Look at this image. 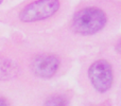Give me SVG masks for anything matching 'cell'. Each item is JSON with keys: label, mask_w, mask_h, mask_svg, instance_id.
Returning a JSON list of instances; mask_svg holds the SVG:
<instances>
[{"label": "cell", "mask_w": 121, "mask_h": 106, "mask_svg": "<svg viewBox=\"0 0 121 106\" xmlns=\"http://www.w3.org/2000/svg\"><path fill=\"white\" fill-rule=\"evenodd\" d=\"M121 27V0H89L72 14L69 30L82 42L104 46Z\"/></svg>", "instance_id": "1"}, {"label": "cell", "mask_w": 121, "mask_h": 106, "mask_svg": "<svg viewBox=\"0 0 121 106\" xmlns=\"http://www.w3.org/2000/svg\"><path fill=\"white\" fill-rule=\"evenodd\" d=\"M82 75L84 85L95 99L99 102L108 100L121 80V60L102 46L85 63Z\"/></svg>", "instance_id": "2"}, {"label": "cell", "mask_w": 121, "mask_h": 106, "mask_svg": "<svg viewBox=\"0 0 121 106\" xmlns=\"http://www.w3.org/2000/svg\"><path fill=\"white\" fill-rule=\"evenodd\" d=\"M62 8V0H36L21 10L19 19L23 22H34L54 16Z\"/></svg>", "instance_id": "3"}, {"label": "cell", "mask_w": 121, "mask_h": 106, "mask_svg": "<svg viewBox=\"0 0 121 106\" xmlns=\"http://www.w3.org/2000/svg\"><path fill=\"white\" fill-rule=\"evenodd\" d=\"M62 66V59L55 54H42L33 58L31 64L32 71L42 79L54 76Z\"/></svg>", "instance_id": "4"}, {"label": "cell", "mask_w": 121, "mask_h": 106, "mask_svg": "<svg viewBox=\"0 0 121 106\" xmlns=\"http://www.w3.org/2000/svg\"><path fill=\"white\" fill-rule=\"evenodd\" d=\"M18 68L16 64L5 57L0 56V81H8L17 75Z\"/></svg>", "instance_id": "5"}, {"label": "cell", "mask_w": 121, "mask_h": 106, "mask_svg": "<svg viewBox=\"0 0 121 106\" xmlns=\"http://www.w3.org/2000/svg\"><path fill=\"white\" fill-rule=\"evenodd\" d=\"M44 106H71V101L65 93L54 94L46 101Z\"/></svg>", "instance_id": "6"}, {"label": "cell", "mask_w": 121, "mask_h": 106, "mask_svg": "<svg viewBox=\"0 0 121 106\" xmlns=\"http://www.w3.org/2000/svg\"><path fill=\"white\" fill-rule=\"evenodd\" d=\"M104 46L107 47V48L121 60V33L116 34L112 39H109L108 42L104 45Z\"/></svg>", "instance_id": "7"}, {"label": "cell", "mask_w": 121, "mask_h": 106, "mask_svg": "<svg viewBox=\"0 0 121 106\" xmlns=\"http://www.w3.org/2000/svg\"><path fill=\"white\" fill-rule=\"evenodd\" d=\"M114 94H115V100H114V103H113L114 106H121V80Z\"/></svg>", "instance_id": "8"}, {"label": "cell", "mask_w": 121, "mask_h": 106, "mask_svg": "<svg viewBox=\"0 0 121 106\" xmlns=\"http://www.w3.org/2000/svg\"><path fill=\"white\" fill-rule=\"evenodd\" d=\"M97 106H114V104H113V101H112L111 99H108V100H105V101H101V102H99V104Z\"/></svg>", "instance_id": "9"}, {"label": "cell", "mask_w": 121, "mask_h": 106, "mask_svg": "<svg viewBox=\"0 0 121 106\" xmlns=\"http://www.w3.org/2000/svg\"><path fill=\"white\" fill-rule=\"evenodd\" d=\"M0 106H9V104H8V102H6L5 99L0 98Z\"/></svg>", "instance_id": "10"}, {"label": "cell", "mask_w": 121, "mask_h": 106, "mask_svg": "<svg viewBox=\"0 0 121 106\" xmlns=\"http://www.w3.org/2000/svg\"><path fill=\"white\" fill-rule=\"evenodd\" d=\"M1 2H2V0H0V3H1Z\"/></svg>", "instance_id": "11"}]
</instances>
